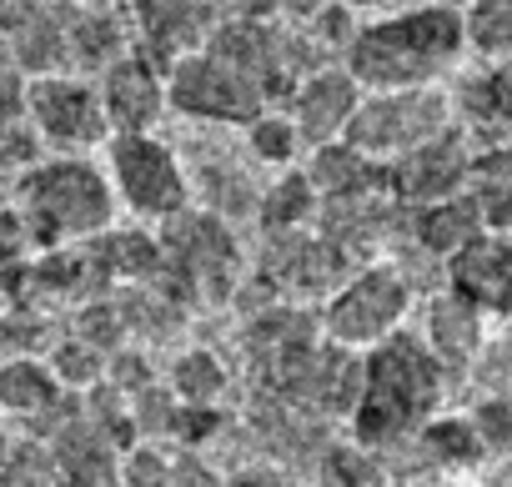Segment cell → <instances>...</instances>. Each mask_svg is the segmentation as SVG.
<instances>
[{
    "label": "cell",
    "mask_w": 512,
    "mask_h": 487,
    "mask_svg": "<svg viewBox=\"0 0 512 487\" xmlns=\"http://www.w3.org/2000/svg\"><path fill=\"white\" fill-rule=\"evenodd\" d=\"M116 477H126V482H166L171 472H166V457H161V452L131 447V457H126V472H116Z\"/></svg>",
    "instance_id": "cell-30"
},
{
    "label": "cell",
    "mask_w": 512,
    "mask_h": 487,
    "mask_svg": "<svg viewBox=\"0 0 512 487\" xmlns=\"http://www.w3.org/2000/svg\"><path fill=\"white\" fill-rule=\"evenodd\" d=\"M412 312V287L397 267H367L347 277L322 307V337L352 352H367L387 332H397Z\"/></svg>",
    "instance_id": "cell-6"
},
{
    "label": "cell",
    "mask_w": 512,
    "mask_h": 487,
    "mask_svg": "<svg viewBox=\"0 0 512 487\" xmlns=\"http://www.w3.org/2000/svg\"><path fill=\"white\" fill-rule=\"evenodd\" d=\"M246 136H251L256 161H267V166H292L297 151H302V136H297L292 116H287V111H272V106L256 111V116L246 121Z\"/></svg>",
    "instance_id": "cell-26"
},
{
    "label": "cell",
    "mask_w": 512,
    "mask_h": 487,
    "mask_svg": "<svg viewBox=\"0 0 512 487\" xmlns=\"http://www.w3.org/2000/svg\"><path fill=\"white\" fill-rule=\"evenodd\" d=\"M61 382L51 377V367L31 352H16V357H0V412L11 417H46L56 402H61Z\"/></svg>",
    "instance_id": "cell-19"
},
{
    "label": "cell",
    "mask_w": 512,
    "mask_h": 487,
    "mask_svg": "<svg viewBox=\"0 0 512 487\" xmlns=\"http://www.w3.org/2000/svg\"><path fill=\"white\" fill-rule=\"evenodd\" d=\"M362 101V86L347 76V71H307L292 91H287V116L302 136V146H322V141H337L347 116L357 111Z\"/></svg>",
    "instance_id": "cell-14"
},
{
    "label": "cell",
    "mask_w": 512,
    "mask_h": 487,
    "mask_svg": "<svg viewBox=\"0 0 512 487\" xmlns=\"http://www.w3.org/2000/svg\"><path fill=\"white\" fill-rule=\"evenodd\" d=\"M16 216L26 221L31 247L61 252V247L96 241L111 231L116 196H111V181L91 161L56 156V161L26 166V176L16 186Z\"/></svg>",
    "instance_id": "cell-3"
},
{
    "label": "cell",
    "mask_w": 512,
    "mask_h": 487,
    "mask_svg": "<svg viewBox=\"0 0 512 487\" xmlns=\"http://www.w3.org/2000/svg\"><path fill=\"white\" fill-rule=\"evenodd\" d=\"M111 196L141 216V221H166L176 211H186L191 201V181L176 161V151L166 141H156L151 131H111Z\"/></svg>",
    "instance_id": "cell-5"
},
{
    "label": "cell",
    "mask_w": 512,
    "mask_h": 487,
    "mask_svg": "<svg viewBox=\"0 0 512 487\" xmlns=\"http://www.w3.org/2000/svg\"><path fill=\"white\" fill-rule=\"evenodd\" d=\"M467 51L462 11L452 6H417L382 16L372 26H357L347 41V76L362 91H392V86H432L447 66H457Z\"/></svg>",
    "instance_id": "cell-2"
},
{
    "label": "cell",
    "mask_w": 512,
    "mask_h": 487,
    "mask_svg": "<svg viewBox=\"0 0 512 487\" xmlns=\"http://www.w3.org/2000/svg\"><path fill=\"white\" fill-rule=\"evenodd\" d=\"M472 432L482 437L487 457H502L507 442H512V407H507V397H487V402H477V412H472Z\"/></svg>",
    "instance_id": "cell-28"
},
{
    "label": "cell",
    "mask_w": 512,
    "mask_h": 487,
    "mask_svg": "<svg viewBox=\"0 0 512 487\" xmlns=\"http://www.w3.org/2000/svg\"><path fill=\"white\" fill-rule=\"evenodd\" d=\"M427 352L442 367H467L482 352V312L462 297H437L427 307Z\"/></svg>",
    "instance_id": "cell-18"
},
{
    "label": "cell",
    "mask_w": 512,
    "mask_h": 487,
    "mask_svg": "<svg viewBox=\"0 0 512 487\" xmlns=\"http://www.w3.org/2000/svg\"><path fill=\"white\" fill-rule=\"evenodd\" d=\"M0 357H6V352H0Z\"/></svg>",
    "instance_id": "cell-37"
},
{
    "label": "cell",
    "mask_w": 512,
    "mask_h": 487,
    "mask_svg": "<svg viewBox=\"0 0 512 487\" xmlns=\"http://www.w3.org/2000/svg\"><path fill=\"white\" fill-rule=\"evenodd\" d=\"M26 126L41 146L61 156H81L111 136L101 96L91 81H76L66 71H41L26 76Z\"/></svg>",
    "instance_id": "cell-7"
},
{
    "label": "cell",
    "mask_w": 512,
    "mask_h": 487,
    "mask_svg": "<svg viewBox=\"0 0 512 487\" xmlns=\"http://www.w3.org/2000/svg\"><path fill=\"white\" fill-rule=\"evenodd\" d=\"M6 61L21 76H41V71H61L66 66V21L46 6V0L6 36Z\"/></svg>",
    "instance_id": "cell-20"
},
{
    "label": "cell",
    "mask_w": 512,
    "mask_h": 487,
    "mask_svg": "<svg viewBox=\"0 0 512 487\" xmlns=\"http://www.w3.org/2000/svg\"><path fill=\"white\" fill-rule=\"evenodd\" d=\"M417 432H422V447L432 452V462H442V467H472V462L487 457L482 437H477L472 422H462V417H442V422L427 417Z\"/></svg>",
    "instance_id": "cell-22"
},
{
    "label": "cell",
    "mask_w": 512,
    "mask_h": 487,
    "mask_svg": "<svg viewBox=\"0 0 512 487\" xmlns=\"http://www.w3.org/2000/svg\"><path fill=\"white\" fill-rule=\"evenodd\" d=\"M347 11H372V6H382V0H342Z\"/></svg>",
    "instance_id": "cell-32"
},
{
    "label": "cell",
    "mask_w": 512,
    "mask_h": 487,
    "mask_svg": "<svg viewBox=\"0 0 512 487\" xmlns=\"http://www.w3.org/2000/svg\"><path fill=\"white\" fill-rule=\"evenodd\" d=\"M452 116L462 126V136H477L482 146H497L507 136V116H512V86H507V61H487L477 76L462 81V96L452 101Z\"/></svg>",
    "instance_id": "cell-15"
},
{
    "label": "cell",
    "mask_w": 512,
    "mask_h": 487,
    "mask_svg": "<svg viewBox=\"0 0 512 487\" xmlns=\"http://www.w3.org/2000/svg\"><path fill=\"white\" fill-rule=\"evenodd\" d=\"M46 367H51V377H56L66 392H71V387H76V392H86V387H96V382H101L106 357H101V347H96V342H86V337H81V342H61V347L51 352V362H46Z\"/></svg>",
    "instance_id": "cell-27"
},
{
    "label": "cell",
    "mask_w": 512,
    "mask_h": 487,
    "mask_svg": "<svg viewBox=\"0 0 512 487\" xmlns=\"http://www.w3.org/2000/svg\"><path fill=\"white\" fill-rule=\"evenodd\" d=\"M126 11L136 26V51L166 71L236 11V0H126Z\"/></svg>",
    "instance_id": "cell-9"
},
{
    "label": "cell",
    "mask_w": 512,
    "mask_h": 487,
    "mask_svg": "<svg viewBox=\"0 0 512 487\" xmlns=\"http://www.w3.org/2000/svg\"><path fill=\"white\" fill-rule=\"evenodd\" d=\"M442 377L447 367L427 352L422 337L412 332H387L382 342L367 347L362 357V387L352 402V442L362 452L397 447L407 442L442 402Z\"/></svg>",
    "instance_id": "cell-1"
},
{
    "label": "cell",
    "mask_w": 512,
    "mask_h": 487,
    "mask_svg": "<svg viewBox=\"0 0 512 487\" xmlns=\"http://www.w3.org/2000/svg\"><path fill=\"white\" fill-rule=\"evenodd\" d=\"M0 61H6V41H0Z\"/></svg>",
    "instance_id": "cell-35"
},
{
    "label": "cell",
    "mask_w": 512,
    "mask_h": 487,
    "mask_svg": "<svg viewBox=\"0 0 512 487\" xmlns=\"http://www.w3.org/2000/svg\"><path fill=\"white\" fill-rule=\"evenodd\" d=\"M442 6H452V11H462V6H467V0H442Z\"/></svg>",
    "instance_id": "cell-33"
},
{
    "label": "cell",
    "mask_w": 512,
    "mask_h": 487,
    "mask_svg": "<svg viewBox=\"0 0 512 487\" xmlns=\"http://www.w3.org/2000/svg\"><path fill=\"white\" fill-rule=\"evenodd\" d=\"M452 96L432 86H392V91H362L357 111L347 116L342 126V141L352 151H362L367 161L387 166L392 156L422 146L427 136L447 131L452 126Z\"/></svg>",
    "instance_id": "cell-4"
},
{
    "label": "cell",
    "mask_w": 512,
    "mask_h": 487,
    "mask_svg": "<svg viewBox=\"0 0 512 487\" xmlns=\"http://www.w3.org/2000/svg\"><path fill=\"white\" fill-rule=\"evenodd\" d=\"M96 96L111 131H151L166 111V71L141 51H121L101 66Z\"/></svg>",
    "instance_id": "cell-11"
},
{
    "label": "cell",
    "mask_w": 512,
    "mask_h": 487,
    "mask_svg": "<svg viewBox=\"0 0 512 487\" xmlns=\"http://www.w3.org/2000/svg\"><path fill=\"white\" fill-rule=\"evenodd\" d=\"M312 211H317V186L307 181V171H287V176L262 196V221H267L272 231H297Z\"/></svg>",
    "instance_id": "cell-23"
},
{
    "label": "cell",
    "mask_w": 512,
    "mask_h": 487,
    "mask_svg": "<svg viewBox=\"0 0 512 487\" xmlns=\"http://www.w3.org/2000/svg\"><path fill=\"white\" fill-rule=\"evenodd\" d=\"M16 121H26V76L11 61H0V131Z\"/></svg>",
    "instance_id": "cell-29"
},
{
    "label": "cell",
    "mask_w": 512,
    "mask_h": 487,
    "mask_svg": "<svg viewBox=\"0 0 512 487\" xmlns=\"http://www.w3.org/2000/svg\"><path fill=\"white\" fill-rule=\"evenodd\" d=\"M467 161H472V146H467L462 126L452 121L447 131L427 136L422 146L392 156V161L382 166V186H387L392 201H402V206H422V201H437V196L462 191V181H467Z\"/></svg>",
    "instance_id": "cell-10"
},
{
    "label": "cell",
    "mask_w": 512,
    "mask_h": 487,
    "mask_svg": "<svg viewBox=\"0 0 512 487\" xmlns=\"http://www.w3.org/2000/svg\"><path fill=\"white\" fill-rule=\"evenodd\" d=\"M166 106H176L191 121L211 126H246L256 111H267V96L256 91L246 76L221 66L211 51H186L166 66Z\"/></svg>",
    "instance_id": "cell-8"
},
{
    "label": "cell",
    "mask_w": 512,
    "mask_h": 487,
    "mask_svg": "<svg viewBox=\"0 0 512 487\" xmlns=\"http://www.w3.org/2000/svg\"><path fill=\"white\" fill-rule=\"evenodd\" d=\"M462 36L482 61H507L512 51V0H467Z\"/></svg>",
    "instance_id": "cell-21"
},
{
    "label": "cell",
    "mask_w": 512,
    "mask_h": 487,
    "mask_svg": "<svg viewBox=\"0 0 512 487\" xmlns=\"http://www.w3.org/2000/svg\"><path fill=\"white\" fill-rule=\"evenodd\" d=\"M126 51V36L111 16H86V21H71L66 26V61H81V66H106L111 56Z\"/></svg>",
    "instance_id": "cell-24"
},
{
    "label": "cell",
    "mask_w": 512,
    "mask_h": 487,
    "mask_svg": "<svg viewBox=\"0 0 512 487\" xmlns=\"http://www.w3.org/2000/svg\"><path fill=\"white\" fill-rule=\"evenodd\" d=\"M51 432V467H61L56 477L66 482H116V447L96 422H61L46 427Z\"/></svg>",
    "instance_id": "cell-17"
},
{
    "label": "cell",
    "mask_w": 512,
    "mask_h": 487,
    "mask_svg": "<svg viewBox=\"0 0 512 487\" xmlns=\"http://www.w3.org/2000/svg\"><path fill=\"white\" fill-rule=\"evenodd\" d=\"M221 387H226V372H221V362H216L211 352L191 347V352L176 357V367H171V392H176V402L211 407Z\"/></svg>",
    "instance_id": "cell-25"
},
{
    "label": "cell",
    "mask_w": 512,
    "mask_h": 487,
    "mask_svg": "<svg viewBox=\"0 0 512 487\" xmlns=\"http://www.w3.org/2000/svg\"><path fill=\"white\" fill-rule=\"evenodd\" d=\"M477 231H487V221H482L477 201L467 196V186L452 191V196H437V201L412 206V241H417L427 257H452L462 241H472Z\"/></svg>",
    "instance_id": "cell-16"
},
{
    "label": "cell",
    "mask_w": 512,
    "mask_h": 487,
    "mask_svg": "<svg viewBox=\"0 0 512 487\" xmlns=\"http://www.w3.org/2000/svg\"><path fill=\"white\" fill-rule=\"evenodd\" d=\"M332 462V482H382V472H372V462L362 457V452H332L327 457Z\"/></svg>",
    "instance_id": "cell-31"
},
{
    "label": "cell",
    "mask_w": 512,
    "mask_h": 487,
    "mask_svg": "<svg viewBox=\"0 0 512 487\" xmlns=\"http://www.w3.org/2000/svg\"><path fill=\"white\" fill-rule=\"evenodd\" d=\"M0 312H6V292H0Z\"/></svg>",
    "instance_id": "cell-36"
},
{
    "label": "cell",
    "mask_w": 512,
    "mask_h": 487,
    "mask_svg": "<svg viewBox=\"0 0 512 487\" xmlns=\"http://www.w3.org/2000/svg\"><path fill=\"white\" fill-rule=\"evenodd\" d=\"M447 287L452 297L472 302L482 317H502L507 312V292H512V252L502 231H477L472 241L447 257Z\"/></svg>",
    "instance_id": "cell-13"
},
{
    "label": "cell",
    "mask_w": 512,
    "mask_h": 487,
    "mask_svg": "<svg viewBox=\"0 0 512 487\" xmlns=\"http://www.w3.org/2000/svg\"><path fill=\"white\" fill-rule=\"evenodd\" d=\"M71 6H101V0H71Z\"/></svg>",
    "instance_id": "cell-34"
},
{
    "label": "cell",
    "mask_w": 512,
    "mask_h": 487,
    "mask_svg": "<svg viewBox=\"0 0 512 487\" xmlns=\"http://www.w3.org/2000/svg\"><path fill=\"white\" fill-rule=\"evenodd\" d=\"M171 231H166V267H176L191 292H226L231 282V267H236V247H231V231L216 221V216H166Z\"/></svg>",
    "instance_id": "cell-12"
}]
</instances>
